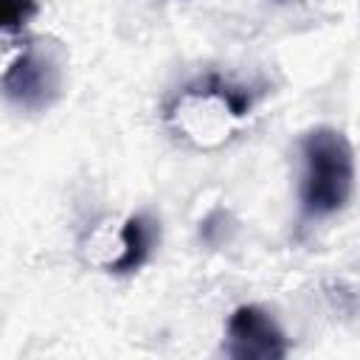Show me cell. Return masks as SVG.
Here are the masks:
<instances>
[{
	"label": "cell",
	"instance_id": "3",
	"mask_svg": "<svg viewBox=\"0 0 360 360\" xmlns=\"http://www.w3.org/2000/svg\"><path fill=\"white\" fill-rule=\"evenodd\" d=\"M222 349L233 360H281L287 357L290 343L284 329L267 309L256 304H242L228 318Z\"/></svg>",
	"mask_w": 360,
	"mask_h": 360
},
{
	"label": "cell",
	"instance_id": "2",
	"mask_svg": "<svg viewBox=\"0 0 360 360\" xmlns=\"http://www.w3.org/2000/svg\"><path fill=\"white\" fill-rule=\"evenodd\" d=\"M65 87V53L56 42H28L0 76L3 96L28 112L48 110Z\"/></svg>",
	"mask_w": 360,
	"mask_h": 360
},
{
	"label": "cell",
	"instance_id": "5",
	"mask_svg": "<svg viewBox=\"0 0 360 360\" xmlns=\"http://www.w3.org/2000/svg\"><path fill=\"white\" fill-rule=\"evenodd\" d=\"M39 0H0V31H20L34 14Z\"/></svg>",
	"mask_w": 360,
	"mask_h": 360
},
{
	"label": "cell",
	"instance_id": "4",
	"mask_svg": "<svg viewBox=\"0 0 360 360\" xmlns=\"http://www.w3.org/2000/svg\"><path fill=\"white\" fill-rule=\"evenodd\" d=\"M158 236H160V228L149 214L127 217L121 231H118V253L104 267L110 273H118V276L141 270L146 264V259L152 256V248H155Z\"/></svg>",
	"mask_w": 360,
	"mask_h": 360
},
{
	"label": "cell",
	"instance_id": "1",
	"mask_svg": "<svg viewBox=\"0 0 360 360\" xmlns=\"http://www.w3.org/2000/svg\"><path fill=\"white\" fill-rule=\"evenodd\" d=\"M301 217L315 222L340 214L354 194V149L335 127H312L298 141Z\"/></svg>",
	"mask_w": 360,
	"mask_h": 360
}]
</instances>
